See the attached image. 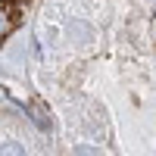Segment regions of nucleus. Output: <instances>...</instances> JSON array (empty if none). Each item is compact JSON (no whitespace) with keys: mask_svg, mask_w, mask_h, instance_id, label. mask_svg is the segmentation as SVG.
Listing matches in <instances>:
<instances>
[{"mask_svg":"<svg viewBox=\"0 0 156 156\" xmlns=\"http://www.w3.org/2000/svg\"><path fill=\"white\" fill-rule=\"evenodd\" d=\"M0 156H25L19 144H0Z\"/></svg>","mask_w":156,"mask_h":156,"instance_id":"f03ea898","label":"nucleus"},{"mask_svg":"<svg viewBox=\"0 0 156 156\" xmlns=\"http://www.w3.org/2000/svg\"><path fill=\"white\" fill-rule=\"evenodd\" d=\"M72 156H103V153H100L97 147H84V144H81V147L72 150Z\"/></svg>","mask_w":156,"mask_h":156,"instance_id":"7ed1b4c3","label":"nucleus"},{"mask_svg":"<svg viewBox=\"0 0 156 156\" xmlns=\"http://www.w3.org/2000/svg\"><path fill=\"white\" fill-rule=\"evenodd\" d=\"M9 31H12V12H9L3 3H0V41H3Z\"/></svg>","mask_w":156,"mask_h":156,"instance_id":"f257e3e1","label":"nucleus"}]
</instances>
